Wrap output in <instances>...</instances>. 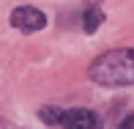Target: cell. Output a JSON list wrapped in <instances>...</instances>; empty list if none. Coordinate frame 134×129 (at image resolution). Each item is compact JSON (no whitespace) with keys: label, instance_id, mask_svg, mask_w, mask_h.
Instances as JSON below:
<instances>
[{"label":"cell","instance_id":"obj_6","mask_svg":"<svg viewBox=\"0 0 134 129\" xmlns=\"http://www.w3.org/2000/svg\"><path fill=\"white\" fill-rule=\"evenodd\" d=\"M118 129H134V113H129V115H126V118L118 124Z\"/></svg>","mask_w":134,"mask_h":129},{"label":"cell","instance_id":"obj_2","mask_svg":"<svg viewBox=\"0 0 134 129\" xmlns=\"http://www.w3.org/2000/svg\"><path fill=\"white\" fill-rule=\"evenodd\" d=\"M63 129H101V118L93 110L74 107V110H63L60 113V124Z\"/></svg>","mask_w":134,"mask_h":129},{"label":"cell","instance_id":"obj_3","mask_svg":"<svg viewBox=\"0 0 134 129\" xmlns=\"http://www.w3.org/2000/svg\"><path fill=\"white\" fill-rule=\"evenodd\" d=\"M11 25L22 33H33V30H41L47 25V17L44 11L33 8V6H19V8L11 11Z\"/></svg>","mask_w":134,"mask_h":129},{"label":"cell","instance_id":"obj_1","mask_svg":"<svg viewBox=\"0 0 134 129\" xmlns=\"http://www.w3.org/2000/svg\"><path fill=\"white\" fill-rule=\"evenodd\" d=\"M88 77L96 85L104 88H120V85H134V50L120 47L109 50L90 63Z\"/></svg>","mask_w":134,"mask_h":129},{"label":"cell","instance_id":"obj_4","mask_svg":"<svg viewBox=\"0 0 134 129\" xmlns=\"http://www.w3.org/2000/svg\"><path fill=\"white\" fill-rule=\"evenodd\" d=\"M101 22H104V11L99 8V6H88L82 14V28L85 33H96V30L101 28Z\"/></svg>","mask_w":134,"mask_h":129},{"label":"cell","instance_id":"obj_5","mask_svg":"<svg viewBox=\"0 0 134 129\" xmlns=\"http://www.w3.org/2000/svg\"><path fill=\"white\" fill-rule=\"evenodd\" d=\"M60 113H63V110H58V107H44L41 110V118H44L47 124H60Z\"/></svg>","mask_w":134,"mask_h":129}]
</instances>
